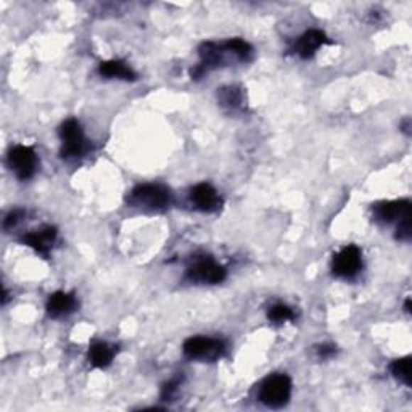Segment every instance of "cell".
Masks as SVG:
<instances>
[{
	"instance_id": "6da1fadb",
	"label": "cell",
	"mask_w": 412,
	"mask_h": 412,
	"mask_svg": "<svg viewBox=\"0 0 412 412\" xmlns=\"http://www.w3.org/2000/svg\"><path fill=\"white\" fill-rule=\"evenodd\" d=\"M292 396V380L283 374H276L263 381L259 399L271 409H281Z\"/></svg>"
},
{
	"instance_id": "7a4b0ae2",
	"label": "cell",
	"mask_w": 412,
	"mask_h": 412,
	"mask_svg": "<svg viewBox=\"0 0 412 412\" xmlns=\"http://www.w3.org/2000/svg\"><path fill=\"white\" fill-rule=\"evenodd\" d=\"M129 203L143 210H165L171 203V192L158 184H141L132 189Z\"/></svg>"
},
{
	"instance_id": "3957f363",
	"label": "cell",
	"mask_w": 412,
	"mask_h": 412,
	"mask_svg": "<svg viewBox=\"0 0 412 412\" xmlns=\"http://www.w3.org/2000/svg\"><path fill=\"white\" fill-rule=\"evenodd\" d=\"M60 137H62V156L66 160L80 158L87 150V142L84 137L82 127L76 119H66L60 127Z\"/></svg>"
},
{
	"instance_id": "277c9868",
	"label": "cell",
	"mask_w": 412,
	"mask_h": 412,
	"mask_svg": "<svg viewBox=\"0 0 412 412\" xmlns=\"http://www.w3.org/2000/svg\"><path fill=\"white\" fill-rule=\"evenodd\" d=\"M226 345L216 338L208 337H192L184 343V354L189 359L216 361L224 354Z\"/></svg>"
},
{
	"instance_id": "5b68a950",
	"label": "cell",
	"mask_w": 412,
	"mask_h": 412,
	"mask_svg": "<svg viewBox=\"0 0 412 412\" xmlns=\"http://www.w3.org/2000/svg\"><path fill=\"white\" fill-rule=\"evenodd\" d=\"M9 165L18 179H31L36 169H38V156H36V151L31 147L18 145V147L10 150Z\"/></svg>"
},
{
	"instance_id": "8992f818",
	"label": "cell",
	"mask_w": 412,
	"mask_h": 412,
	"mask_svg": "<svg viewBox=\"0 0 412 412\" xmlns=\"http://www.w3.org/2000/svg\"><path fill=\"white\" fill-rule=\"evenodd\" d=\"M362 268V253L356 245H348L333 256V274L342 278H353Z\"/></svg>"
},
{
	"instance_id": "52a82bcc",
	"label": "cell",
	"mask_w": 412,
	"mask_h": 412,
	"mask_svg": "<svg viewBox=\"0 0 412 412\" xmlns=\"http://www.w3.org/2000/svg\"><path fill=\"white\" fill-rule=\"evenodd\" d=\"M187 277L192 282L202 283H219L226 278V269L217 264L213 258L203 256L195 259L193 264L187 269Z\"/></svg>"
},
{
	"instance_id": "ba28073f",
	"label": "cell",
	"mask_w": 412,
	"mask_h": 412,
	"mask_svg": "<svg viewBox=\"0 0 412 412\" xmlns=\"http://www.w3.org/2000/svg\"><path fill=\"white\" fill-rule=\"evenodd\" d=\"M190 198L193 205L197 206L200 211L205 213H213L221 205V198L217 195V192L213 185L210 184H198L192 189Z\"/></svg>"
},
{
	"instance_id": "9c48e42d",
	"label": "cell",
	"mask_w": 412,
	"mask_h": 412,
	"mask_svg": "<svg viewBox=\"0 0 412 412\" xmlns=\"http://www.w3.org/2000/svg\"><path fill=\"white\" fill-rule=\"evenodd\" d=\"M375 216L379 217L381 222H391V221H403L411 217V202L409 200H398V202H384L379 203L374 208Z\"/></svg>"
},
{
	"instance_id": "30bf717a",
	"label": "cell",
	"mask_w": 412,
	"mask_h": 412,
	"mask_svg": "<svg viewBox=\"0 0 412 412\" xmlns=\"http://www.w3.org/2000/svg\"><path fill=\"white\" fill-rule=\"evenodd\" d=\"M57 239V230L53 227H42L39 230H34V232L24 235V244L28 246L34 248L36 251L42 256H48V251L55 244Z\"/></svg>"
},
{
	"instance_id": "8fae6325",
	"label": "cell",
	"mask_w": 412,
	"mask_h": 412,
	"mask_svg": "<svg viewBox=\"0 0 412 412\" xmlns=\"http://www.w3.org/2000/svg\"><path fill=\"white\" fill-rule=\"evenodd\" d=\"M327 42L325 34L322 31H318V29H311L301 36V38L296 40L295 44V53L300 55L301 58H311L314 53H316L320 47H322Z\"/></svg>"
},
{
	"instance_id": "7c38bea8",
	"label": "cell",
	"mask_w": 412,
	"mask_h": 412,
	"mask_svg": "<svg viewBox=\"0 0 412 412\" xmlns=\"http://www.w3.org/2000/svg\"><path fill=\"white\" fill-rule=\"evenodd\" d=\"M77 306V301L75 298V295L65 293V292H55L50 295V298L47 301V313L48 316L53 319L68 316L72 311H75Z\"/></svg>"
},
{
	"instance_id": "4fadbf2b",
	"label": "cell",
	"mask_w": 412,
	"mask_h": 412,
	"mask_svg": "<svg viewBox=\"0 0 412 412\" xmlns=\"http://www.w3.org/2000/svg\"><path fill=\"white\" fill-rule=\"evenodd\" d=\"M99 71L102 76H107V77H118V80H124V81L136 80V72L132 71L124 62H119V60H112V62L100 63Z\"/></svg>"
},
{
	"instance_id": "5bb4252c",
	"label": "cell",
	"mask_w": 412,
	"mask_h": 412,
	"mask_svg": "<svg viewBox=\"0 0 412 412\" xmlns=\"http://www.w3.org/2000/svg\"><path fill=\"white\" fill-rule=\"evenodd\" d=\"M114 356V349L108 343H94L89 349V359L94 367H108L112 364Z\"/></svg>"
},
{
	"instance_id": "9a60e30c",
	"label": "cell",
	"mask_w": 412,
	"mask_h": 412,
	"mask_svg": "<svg viewBox=\"0 0 412 412\" xmlns=\"http://www.w3.org/2000/svg\"><path fill=\"white\" fill-rule=\"evenodd\" d=\"M217 97H219V102L224 107L232 108V110L242 107V103H244V94H242V90L239 87H234V86L222 87L219 90V94H217Z\"/></svg>"
},
{
	"instance_id": "2e32d148",
	"label": "cell",
	"mask_w": 412,
	"mask_h": 412,
	"mask_svg": "<svg viewBox=\"0 0 412 412\" xmlns=\"http://www.w3.org/2000/svg\"><path fill=\"white\" fill-rule=\"evenodd\" d=\"M391 374L395 377L403 381L408 386H411V357H401V359H396L391 364Z\"/></svg>"
},
{
	"instance_id": "e0dca14e",
	"label": "cell",
	"mask_w": 412,
	"mask_h": 412,
	"mask_svg": "<svg viewBox=\"0 0 412 412\" xmlns=\"http://www.w3.org/2000/svg\"><path fill=\"white\" fill-rule=\"evenodd\" d=\"M269 319L272 322H286V320H292L295 319V314L292 311V308H288L287 305H276L269 309Z\"/></svg>"
},
{
	"instance_id": "ac0fdd59",
	"label": "cell",
	"mask_w": 412,
	"mask_h": 412,
	"mask_svg": "<svg viewBox=\"0 0 412 412\" xmlns=\"http://www.w3.org/2000/svg\"><path fill=\"white\" fill-rule=\"evenodd\" d=\"M178 385H179V381L178 380H173V381H169V384L165 385V389H163V399H171L174 396V393L175 390H178Z\"/></svg>"
},
{
	"instance_id": "d6986e66",
	"label": "cell",
	"mask_w": 412,
	"mask_h": 412,
	"mask_svg": "<svg viewBox=\"0 0 412 412\" xmlns=\"http://www.w3.org/2000/svg\"><path fill=\"white\" fill-rule=\"evenodd\" d=\"M21 216H23V211L20 210H15V211H11V213L7 216V219H5V229H10V227H13L15 224L21 219Z\"/></svg>"
},
{
	"instance_id": "ffe728a7",
	"label": "cell",
	"mask_w": 412,
	"mask_h": 412,
	"mask_svg": "<svg viewBox=\"0 0 412 412\" xmlns=\"http://www.w3.org/2000/svg\"><path fill=\"white\" fill-rule=\"evenodd\" d=\"M318 351L320 357H329L335 353V347H332V345H322V347H319Z\"/></svg>"
}]
</instances>
